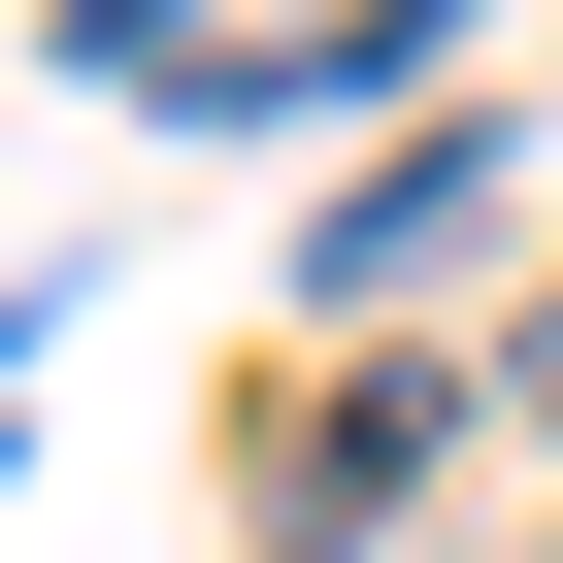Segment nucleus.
<instances>
[{
	"mask_svg": "<svg viewBox=\"0 0 563 563\" xmlns=\"http://www.w3.org/2000/svg\"><path fill=\"white\" fill-rule=\"evenodd\" d=\"M464 199H497V166H464V133H398V166H365V199H332V232H299V299H398V265H431V232H464Z\"/></svg>",
	"mask_w": 563,
	"mask_h": 563,
	"instance_id": "f03ea898",
	"label": "nucleus"
},
{
	"mask_svg": "<svg viewBox=\"0 0 563 563\" xmlns=\"http://www.w3.org/2000/svg\"><path fill=\"white\" fill-rule=\"evenodd\" d=\"M431 431H464V398H431V365H365V398H332V431H299V497H265V530H299V563H365V530H398V464H431Z\"/></svg>",
	"mask_w": 563,
	"mask_h": 563,
	"instance_id": "f257e3e1",
	"label": "nucleus"
}]
</instances>
